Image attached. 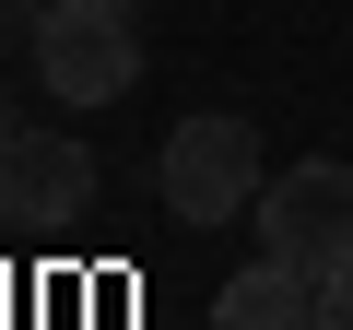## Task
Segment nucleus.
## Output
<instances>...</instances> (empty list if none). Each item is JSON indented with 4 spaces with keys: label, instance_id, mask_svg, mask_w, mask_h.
<instances>
[{
    "label": "nucleus",
    "instance_id": "obj_2",
    "mask_svg": "<svg viewBox=\"0 0 353 330\" xmlns=\"http://www.w3.org/2000/svg\"><path fill=\"white\" fill-rule=\"evenodd\" d=\"M259 189L271 177H259V130L248 118L212 106V118H189L165 142V213L176 224H236V213H259Z\"/></svg>",
    "mask_w": 353,
    "mask_h": 330
},
{
    "label": "nucleus",
    "instance_id": "obj_8",
    "mask_svg": "<svg viewBox=\"0 0 353 330\" xmlns=\"http://www.w3.org/2000/svg\"><path fill=\"white\" fill-rule=\"evenodd\" d=\"M0 142H12V130H0Z\"/></svg>",
    "mask_w": 353,
    "mask_h": 330
},
{
    "label": "nucleus",
    "instance_id": "obj_4",
    "mask_svg": "<svg viewBox=\"0 0 353 330\" xmlns=\"http://www.w3.org/2000/svg\"><path fill=\"white\" fill-rule=\"evenodd\" d=\"M94 201V153L71 130H12L0 142V224H71Z\"/></svg>",
    "mask_w": 353,
    "mask_h": 330
},
{
    "label": "nucleus",
    "instance_id": "obj_1",
    "mask_svg": "<svg viewBox=\"0 0 353 330\" xmlns=\"http://www.w3.org/2000/svg\"><path fill=\"white\" fill-rule=\"evenodd\" d=\"M36 83H48L59 106H118V95L141 83L130 12H118V0H48V12H36Z\"/></svg>",
    "mask_w": 353,
    "mask_h": 330
},
{
    "label": "nucleus",
    "instance_id": "obj_6",
    "mask_svg": "<svg viewBox=\"0 0 353 330\" xmlns=\"http://www.w3.org/2000/svg\"><path fill=\"white\" fill-rule=\"evenodd\" d=\"M318 330H353V271H330V283H318Z\"/></svg>",
    "mask_w": 353,
    "mask_h": 330
},
{
    "label": "nucleus",
    "instance_id": "obj_7",
    "mask_svg": "<svg viewBox=\"0 0 353 330\" xmlns=\"http://www.w3.org/2000/svg\"><path fill=\"white\" fill-rule=\"evenodd\" d=\"M118 12H141V0H118Z\"/></svg>",
    "mask_w": 353,
    "mask_h": 330
},
{
    "label": "nucleus",
    "instance_id": "obj_5",
    "mask_svg": "<svg viewBox=\"0 0 353 330\" xmlns=\"http://www.w3.org/2000/svg\"><path fill=\"white\" fill-rule=\"evenodd\" d=\"M212 330H318V271H294V260H248L224 295H212Z\"/></svg>",
    "mask_w": 353,
    "mask_h": 330
},
{
    "label": "nucleus",
    "instance_id": "obj_3",
    "mask_svg": "<svg viewBox=\"0 0 353 330\" xmlns=\"http://www.w3.org/2000/svg\"><path fill=\"white\" fill-rule=\"evenodd\" d=\"M259 248L318 271V283L353 271V165H330V153L283 165V189H259Z\"/></svg>",
    "mask_w": 353,
    "mask_h": 330
}]
</instances>
